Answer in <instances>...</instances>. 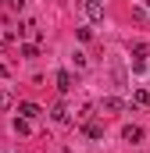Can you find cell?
Returning a JSON list of instances; mask_svg holds the SVG:
<instances>
[{"label":"cell","mask_w":150,"mask_h":153,"mask_svg":"<svg viewBox=\"0 0 150 153\" xmlns=\"http://www.w3.org/2000/svg\"><path fill=\"white\" fill-rule=\"evenodd\" d=\"M82 11H86V18H89V22H104V4H100V0H86V7H82Z\"/></svg>","instance_id":"cell-1"},{"label":"cell","mask_w":150,"mask_h":153,"mask_svg":"<svg viewBox=\"0 0 150 153\" xmlns=\"http://www.w3.org/2000/svg\"><path fill=\"white\" fill-rule=\"evenodd\" d=\"M147 68V46H136L132 50V71H143Z\"/></svg>","instance_id":"cell-2"},{"label":"cell","mask_w":150,"mask_h":153,"mask_svg":"<svg viewBox=\"0 0 150 153\" xmlns=\"http://www.w3.org/2000/svg\"><path fill=\"white\" fill-rule=\"evenodd\" d=\"M122 139H125V143H140V139H143V128H136V125H125V128H122Z\"/></svg>","instance_id":"cell-3"},{"label":"cell","mask_w":150,"mask_h":153,"mask_svg":"<svg viewBox=\"0 0 150 153\" xmlns=\"http://www.w3.org/2000/svg\"><path fill=\"white\" fill-rule=\"evenodd\" d=\"M122 107H125V103H122L118 96H104V100H100V111H111V114H118Z\"/></svg>","instance_id":"cell-4"},{"label":"cell","mask_w":150,"mask_h":153,"mask_svg":"<svg viewBox=\"0 0 150 153\" xmlns=\"http://www.w3.org/2000/svg\"><path fill=\"white\" fill-rule=\"evenodd\" d=\"M18 114H22V117H29V121H32V117H39L43 111H39V103H18Z\"/></svg>","instance_id":"cell-5"},{"label":"cell","mask_w":150,"mask_h":153,"mask_svg":"<svg viewBox=\"0 0 150 153\" xmlns=\"http://www.w3.org/2000/svg\"><path fill=\"white\" fill-rule=\"evenodd\" d=\"M82 132H86L89 139H104V128H100L97 121H86V128H82Z\"/></svg>","instance_id":"cell-6"},{"label":"cell","mask_w":150,"mask_h":153,"mask_svg":"<svg viewBox=\"0 0 150 153\" xmlns=\"http://www.w3.org/2000/svg\"><path fill=\"white\" fill-rule=\"evenodd\" d=\"M57 89H61V93L72 89V71H57Z\"/></svg>","instance_id":"cell-7"},{"label":"cell","mask_w":150,"mask_h":153,"mask_svg":"<svg viewBox=\"0 0 150 153\" xmlns=\"http://www.w3.org/2000/svg\"><path fill=\"white\" fill-rule=\"evenodd\" d=\"M132 103H136V107H147L150 103V89H136V93H132Z\"/></svg>","instance_id":"cell-8"},{"label":"cell","mask_w":150,"mask_h":153,"mask_svg":"<svg viewBox=\"0 0 150 153\" xmlns=\"http://www.w3.org/2000/svg\"><path fill=\"white\" fill-rule=\"evenodd\" d=\"M50 117H54L57 125H64V121H68V107H64V103H57V107L50 111Z\"/></svg>","instance_id":"cell-9"},{"label":"cell","mask_w":150,"mask_h":153,"mask_svg":"<svg viewBox=\"0 0 150 153\" xmlns=\"http://www.w3.org/2000/svg\"><path fill=\"white\" fill-rule=\"evenodd\" d=\"M29 128H32V125H29V117H14V132H22V135H25Z\"/></svg>","instance_id":"cell-10"},{"label":"cell","mask_w":150,"mask_h":153,"mask_svg":"<svg viewBox=\"0 0 150 153\" xmlns=\"http://www.w3.org/2000/svg\"><path fill=\"white\" fill-rule=\"evenodd\" d=\"M11 107V93H0V111H7Z\"/></svg>","instance_id":"cell-11"},{"label":"cell","mask_w":150,"mask_h":153,"mask_svg":"<svg viewBox=\"0 0 150 153\" xmlns=\"http://www.w3.org/2000/svg\"><path fill=\"white\" fill-rule=\"evenodd\" d=\"M7 4H11V11H22L25 7V0H7Z\"/></svg>","instance_id":"cell-12"},{"label":"cell","mask_w":150,"mask_h":153,"mask_svg":"<svg viewBox=\"0 0 150 153\" xmlns=\"http://www.w3.org/2000/svg\"><path fill=\"white\" fill-rule=\"evenodd\" d=\"M0 78H7V64H0Z\"/></svg>","instance_id":"cell-13"},{"label":"cell","mask_w":150,"mask_h":153,"mask_svg":"<svg viewBox=\"0 0 150 153\" xmlns=\"http://www.w3.org/2000/svg\"><path fill=\"white\" fill-rule=\"evenodd\" d=\"M0 50H4V46H0Z\"/></svg>","instance_id":"cell-14"},{"label":"cell","mask_w":150,"mask_h":153,"mask_svg":"<svg viewBox=\"0 0 150 153\" xmlns=\"http://www.w3.org/2000/svg\"><path fill=\"white\" fill-rule=\"evenodd\" d=\"M100 4H104V0H100Z\"/></svg>","instance_id":"cell-15"},{"label":"cell","mask_w":150,"mask_h":153,"mask_svg":"<svg viewBox=\"0 0 150 153\" xmlns=\"http://www.w3.org/2000/svg\"><path fill=\"white\" fill-rule=\"evenodd\" d=\"M147 68H150V64H147Z\"/></svg>","instance_id":"cell-16"}]
</instances>
